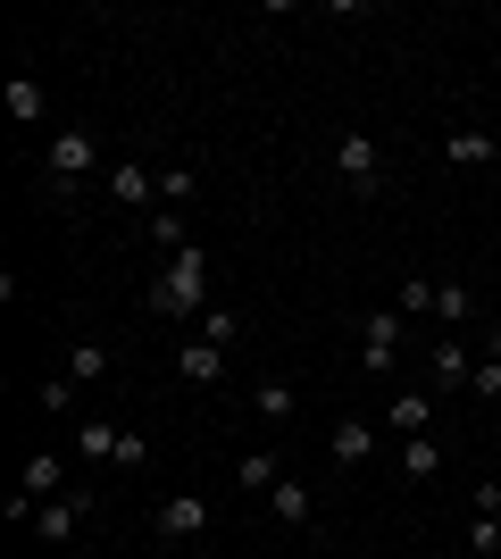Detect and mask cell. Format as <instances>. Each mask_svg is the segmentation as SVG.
Listing matches in <instances>:
<instances>
[{"instance_id": "cb8c5ba5", "label": "cell", "mask_w": 501, "mask_h": 559, "mask_svg": "<svg viewBox=\"0 0 501 559\" xmlns=\"http://www.w3.org/2000/svg\"><path fill=\"white\" fill-rule=\"evenodd\" d=\"M184 201H192V167L167 159V167H159V210H184Z\"/></svg>"}, {"instance_id": "484cf974", "label": "cell", "mask_w": 501, "mask_h": 559, "mask_svg": "<svg viewBox=\"0 0 501 559\" xmlns=\"http://www.w3.org/2000/svg\"><path fill=\"white\" fill-rule=\"evenodd\" d=\"M109 467H126V476L151 467V435H143V426H126V435H118V460H109Z\"/></svg>"}, {"instance_id": "6da1fadb", "label": "cell", "mask_w": 501, "mask_h": 559, "mask_svg": "<svg viewBox=\"0 0 501 559\" xmlns=\"http://www.w3.org/2000/svg\"><path fill=\"white\" fill-rule=\"evenodd\" d=\"M201 309H210V251L192 242V251H176V259H159V267H151V318L192 326Z\"/></svg>"}, {"instance_id": "9c48e42d", "label": "cell", "mask_w": 501, "mask_h": 559, "mask_svg": "<svg viewBox=\"0 0 501 559\" xmlns=\"http://www.w3.org/2000/svg\"><path fill=\"white\" fill-rule=\"evenodd\" d=\"M176 376H184L192 393H210V384H226V350L201 343V334H184V343H176Z\"/></svg>"}, {"instance_id": "3957f363", "label": "cell", "mask_w": 501, "mask_h": 559, "mask_svg": "<svg viewBox=\"0 0 501 559\" xmlns=\"http://www.w3.org/2000/svg\"><path fill=\"white\" fill-rule=\"evenodd\" d=\"M402 343H409V318L393 301L359 318V368H368V376H393V368H402Z\"/></svg>"}, {"instance_id": "9a60e30c", "label": "cell", "mask_w": 501, "mask_h": 559, "mask_svg": "<svg viewBox=\"0 0 501 559\" xmlns=\"http://www.w3.org/2000/svg\"><path fill=\"white\" fill-rule=\"evenodd\" d=\"M443 159L452 167H485V159H501V142L485 134V126H452V134H443Z\"/></svg>"}, {"instance_id": "ba28073f", "label": "cell", "mask_w": 501, "mask_h": 559, "mask_svg": "<svg viewBox=\"0 0 501 559\" xmlns=\"http://www.w3.org/2000/svg\"><path fill=\"white\" fill-rule=\"evenodd\" d=\"M109 201H118V210H151V201H159V167L151 159H109Z\"/></svg>"}, {"instance_id": "7a4b0ae2", "label": "cell", "mask_w": 501, "mask_h": 559, "mask_svg": "<svg viewBox=\"0 0 501 559\" xmlns=\"http://www.w3.org/2000/svg\"><path fill=\"white\" fill-rule=\"evenodd\" d=\"M93 167H100V142L84 134V126H59V134L43 142V201H50V210H75Z\"/></svg>"}, {"instance_id": "7402d4cb", "label": "cell", "mask_w": 501, "mask_h": 559, "mask_svg": "<svg viewBox=\"0 0 501 559\" xmlns=\"http://www.w3.org/2000/svg\"><path fill=\"white\" fill-rule=\"evenodd\" d=\"M192 334H201V343H217V350H235V343H242V318H235L226 301H210L201 318H192Z\"/></svg>"}, {"instance_id": "83f0119b", "label": "cell", "mask_w": 501, "mask_h": 559, "mask_svg": "<svg viewBox=\"0 0 501 559\" xmlns=\"http://www.w3.org/2000/svg\"><path fill=\"white\" fill-rule=\"evenodd\" d=\"M468 393H477L485 409H501V359H477V376H468Z\"/></svg>"}, {"instance_id": "ffe728a7", "label": "cell", "mask_w": 501, "mask_h": 559, "mask_svg": "<svg viewBox=\"0 0 501 559\" xmlns=\"http://www.w3.org/2000/svg\"><path fill=\"white\" fill-rule=\"evenodd\" d=\"M109 368H118V359H109V343H75L68 359H59V376H68V384H100Z\"/></svg>"}, {"instance_id": "8fae6325", "label": "cell", "mask_w": 501, "mask_h": 559, "mask_svg": "<svg viewBox=\"0 0 501 559\" xmlns=\"http://www.w3.org/2000/svg\"><path fill=\"white\" fill-rule=\"evenodd\" d=\"M0 109L17 117V126H43V117H50V93H43V75H9V84H0Z\"/></svg>"}, {"instance_id": "5bb4252c", "label": "cell", "mask_w": 501, "mask_h": 559, "mask_svg": "<svg viewBox=\"0 0 501 559\" xmlns=\"http://www.w3.org/2000/svg\"><path fill=\"white\" fill-rule=\"evenodd\" d=\"M326 451H334V467H359V460H377V426L368 418H343L326 435Z\"/></svg>"}, {"instance_id": "277c9868", "label": "cell", "mask_w": 501, "mask_h": 559, "mask_svg": "<svg viewBox=\"0 0 501 559\" xmlns=\"http://www.w3.org/2000/svg\"><path fill=\"white\" fill-rule=\"evenodd\" d=\"M334 176H343V185L359 192V201H368V192H384V151H377V134H334Z\"/></svg>"}, {"instance_id": "4316f807", "label": "cell", "mask_w": 501, "mask_h": 559, "mask_svg": "<svg viewBox=\"0 0 501 559\" xmlns=\"http://www.w3.org/2000/svg\"><path fill=\"white\" fill-rule=\"evenodd\" d=\"M34 401H43V418H68V409H75V384H68V376H43V393H34Z\"/></svg>"}, {"instance_id": "ac0fdd59", "label": "cell", "mask_w": 501, "mask_h": 559, "mask_svg": "<svg viewBox=\"0 0 501 559\" xmlns=\"http://www.w3.org/2000/svg\"><path fill=\"white\" fill-rule=\"evenodd\" d=\"M384 426H402V435H434V393H393V401H384Z\"/></svg>"}, {"instance_id": "7c38bea8", "label": "cell", "mask_w": 501, "mask_h": 559, "mask_svg": "<svg viewBox=\"0 0 501 559\" xmlns=\"http://www.w3.org/2000/svg\"><path fill=\"white\" fill-rule=\"evenodd\" d=\"M267 518H276V526H293V535H301V526H310V518H318L310 485H301V476H285V485L267 492Z\"/></svg>"}, {"instance_id": "d6986e66", "label": "cell", "mask_w": 501, "mask_h": 559, "mask_svg": "<svg viewBox=\"0 0 501 559\" xmlns=\"http://www.w3.org/2000/svg\"><path fill=\"white\" fill-rule=\"evenodd\" d=\"M402 476L409 485H434V476H443V443H434V435H402Z\"/></svg>"}, {"instance_id": "5b68a950", "label": "cell", "mask_w": 501, "mask_h": 559, "mask_svg": "<svg viewBox=\"0 0 501 559\" xmlns=\"http://www.w3.org/2000/svg\"><path fill=\"white\" fill-rule=\"evenodd\" d=\"M210 518H217V492H167L159 510H151V535L159 543H192Z\"/></svg>"}, {"instance_id": "30bf717a", "label": "cell", "mask_w": 501, "mask_h": 559, "mask_svg": "<svg viewBox=\"0 0 501 559\" xmlns=\"http://www.w3.org/2000/svg\"><path fill=\"white\" fill-rule=\"evenodd\" d=\"M17 492L34 501V510H43V501H59V492H68V460H59V451H34V460L17 467Z\"/></svg>"}, {"instance_id": "52a82bcc", "label": "cell", "mask_w": 501, "mask_h": 559, "mask_svg": "<svg viewBox=\"0 0 501 559\" xmlns=\"http://www.w3.org/2000/svg\"><path fill=\"white\" fill-rule=\"evenodd\" d=\"M84 518H93V492H84V485H68V492H59V501H43V510L25 518V526H34V535H43V543H68L75 526H84Z\"/></svg>"}, {"instance_id": "44dd1931", "label": "cell", "mask_w": 501, "mask_h": 559, "mask_svg": "<svg viewBox=\"0 0 501 559\" xmlns=\"http://www.w3.org/2000/svg\"><path fill=\"white\" fill-rule=\"evenodd\" d=\"M151 251H159V259L192 251V217L184 210H151Z\"/></svg>"}, {"instance_id": "603a6c76", "label": "cell", "mask_w": 501, "mask_h": 559, "mask_svg": "<svg viewBox=\"0 0 501 559\" xmlns=\"http://www.w3.org/2000/svg\"><path fill=\"white\" fill-rule=\"evenodd\" d=\"M118 435H126V426L84 418V426H75V451H84V460H118Z\"/></svg>"}, {"instance_id": "e0dca14e", "label": "cell", "mask_w": 501, "mask_h": 559, "mask_svg": "<svg viewBox=\"0 0 501 559\" xmlns=\"http://www.w3.org/2000/svg\"><path fill=\"white\" fill-rule=\"evenodd\" d=\"M235 485H242V492H260V501H267V492L285 485V460H276V451H242V460H235Z\"/></svg>"}, {"instance_id": "d4e9b609", "label": "cell", "mask_w": 501, "mask_h": 559, "mask_svg": "<svg viewBox=\"0 0 501 559\" xmlns=\"http://www.w3.org/2000/svg\"><path fill=\"white\" fill-rule=\"evenodd\" d=\"M468 551L501 559V510H477V518H468Z\"/></svg>"}, {"instance_id": "4fadbf2b", "label": "cell", "mask_w": 501, "mask_h": 559, "mask_svg": "<svg viewBox=\"0 0 501 559\" xmlns=\"http://www.w3.org/2000/svg\"><path fill=\"white\" fill-rule=\"evenodd\" d=\"M293 409H301V393H293L285 376H260V384H251V418L260 426H285Z\"/></svg>"}, {"instance_id": "2e32d148", "label": "cell", "mask_w": 501, "mask_h": 559, "mask_svg": "<svg viewBox=\"0 0 501 559\" xmlns=\"http://www.w3.org/2000/svg\"><path fill=\"white\" fill-rule=\"evenodd\" d=\"M443 334H460L468 318H477V301H468V284H452V276H434V309H427Z\"/></svg>"}, {"instance_id": "8992f818", "label": "cell", "mask_w": 501, "mask_h": 559, "mask_svg": "<svg viewBox=\"0 0 501 559\" xmlns=\"http://www.w3.org/2000/svg\"><path fill=\"white\" fill-rule=\"evenodd\" d=\"M468 376H477V350L460 343V334H434L427 343V384L434 393H468Z\"/></svg>"}]
</instances>
